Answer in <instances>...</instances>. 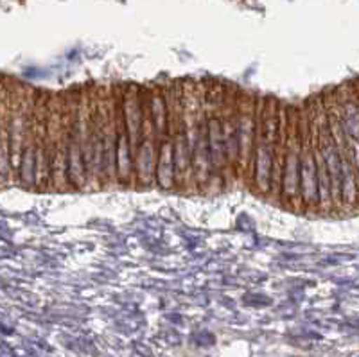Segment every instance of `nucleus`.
I'll return each instance as SVG.
<instances>
[{"label": "nucleus", "mask_w": 359, "mask_h": 357, "mask_svg": "<svg viewBox=\"0 0 359 357\" xmlns=\"http://www.w3.org/2000/svg\"><path fill=\"white\" fill-rule=\"evenodd\" d=\"M300 106L287 105V135L284 151V170H282L280 205L291 210L304 212L300 198Z\"/></svg>", "instance_id": "nucleus-2"}, {"label": "nucleus", "mask_w": 359, "mask_h": 357, "mask_svg": "<svg viewBox=\"0 0 359 357\" xmlns=\"http://www.w3.org/2000/svg\"><path fill=\"white\" fill-rule=\"evenodd\" d=\"M278 105L280 102L275 97H259L250 183H252L253 191L261 196L269 194L275 142H277L278 133Z\"/></svg>", "instance_id": "nucleus-1"}, {"label": "nucleus", "mask_w": 359, "mask_h": 357, "mask_svg": "<svg viewBox=\"0 0 359 357\" xmlns=\"http://www.w3.org/2000/svg\"><path fill=\"white\" fill-rule=\"evenodd\" d=\"M237 140H239V162H237V180L250 183L252 176V154L255 140V124H257L259 97L252 92L239 88L237 97Z\"/></svg>", "instance_id": "nucleus-4"}, {"label": "nucleus", "mask_w": 359, "mask_h": 357, "mask_svg": "<svg viewBox=\"0 0 359 357\" xmlns=\"http://www.w3.org/2000/svg\"><path fill=\"white\" fill-rule=\"evenodd\" d=\"M300 198L304 212H318V169H316V135L307 101L300 106Z\"/></svg>", "instance_id": "nucleus-3"}]
</instances>
